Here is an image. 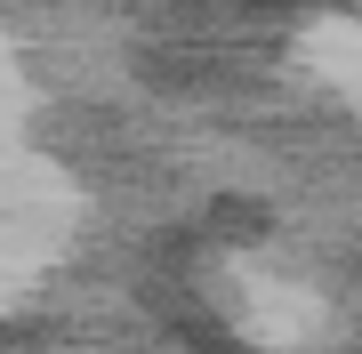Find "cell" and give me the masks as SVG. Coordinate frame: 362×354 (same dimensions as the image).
Listing matches in <instances>:
<instances>
[]
</instances>
